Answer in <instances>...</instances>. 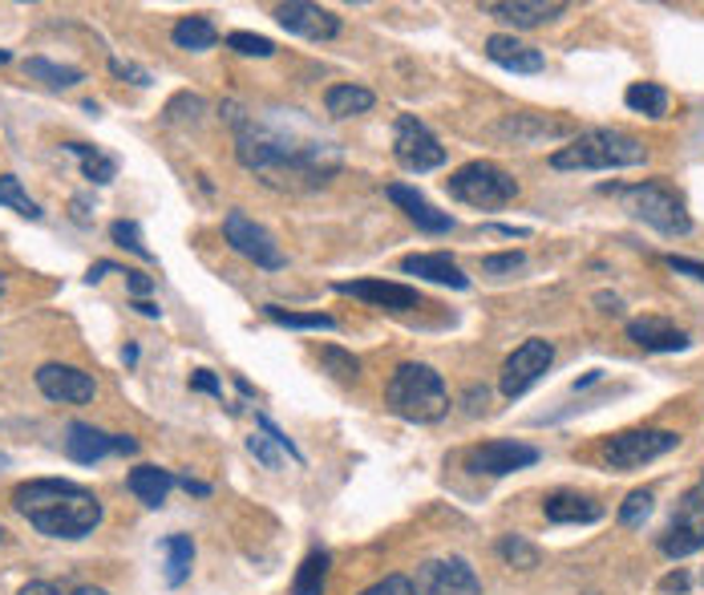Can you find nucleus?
<instances>
[{"instance_id":"37998d69","label":"nucleus","mask_w":704,"mask_h":595,"mask_svg":"<svg viewBox=\"0 0 704 595\" xmlns=\"http://www.w3.org/2000/svg\"><path fill=\"white\" fill-rule=\"evenodd\" d=\"M256 426L264 429V434H268V438L276 442V446H280V449H288V458H291V462H304V454H300V449H296V442H291L288 434H284V429L276 426V422H271V417H256Z\"/></svg>"},{"instance_id":"393cba45","label":"nucleus","mask_w":704,"mask_h":595,"mask_svg":"<svg viewBox=\"0 0 704 595\" xmlns=\"http://www.w3.org/2000/svg\"><path fill=\"white\" fill-rule=\"evenodd\" d=\"M170 41L179 49H187V53H207V49H215V41H219V29H215L207 17H182V21L170 29Z\"/></svg>"},{"instance_id":"bb28decb","label":"nucleus","mask_w":704,"mask_h":595,"mask_svg":"<svg viewBox=\"0 0 704 595\" xmlns=\"http://www.w3.org/2000/svg\"><path fill=\"white\" fill-rule=\"evenodd\" d=\"M328 551H308L296 572V584H291V595H325L328 587Z\"/></svg>"},{"instance_id":"5fc2aeb1","label":"nucleus","mask_w":704,"mask_h":595,"mask_svg":"<svg viewBox=\"0 0 704 595\" xmlns=\"http://www.w3.org/2000/svg\"><path fill=\"white\" fill-rule=\"evenodd\" d=\"M135 308L142 316H150V320H155V316H162V308H158V304H150V300H135Z\"/></svg>"},{"instance_id":"8fccbe9b","label":"nucleus","mask_w":704,"mask_h":595,"mask_svg":"<svg viewBox=\"0 0 704 595\" xmlns=\"http://www.w3.org/2000/svg\"><path fill=\"white\" fill-rule=\"evenodd\" d=\"M17 595H66V592H61L57 584H49V579H33V584H24Z\"/></svg>"},{"instance_id":"473e14b6","label":"nucleus","mask_w":704,"mask_h":595,"mask_svg":"<svg viewBox=\"0 0 704 595\" xmlns=\"http://www.w3.org/2000/svg\"><path fill=\"white\" fill-rule=\"evenodd\" d=\"M498 555H503L510 567H518V572H535L538 559H543L538 547L526 539V535H503V539H498Z\"/></svg>"},{"instance_id":"4c0bfd02","label":"nucleus","mask_w":704,"mask_h":595,"mask_svg":"<svg viewBox=\"0 0 704 595\" xmlns=\"http://www.w3.org/2000/svg\"><path fill=\"white\" fill-rule=\"evenodd\" d=\"M227 49H235V53H244V57H271L276 53V46L259 33H231L227 37Z\"/></svg>"},{"instance_id":"72a5a7b5","label":"nucleus","mask_w":704,"mask_h":595,"mask_svg":"<svg viewBox=\"0 0 704 595\" xmlns=\"http://www.w3.org/2000/svg\"><path fill=\"white\" fill-rule=\"evenodd\" d=\"M0 207H12V211L24 215V219H41V207L24 195V187H21L17 175H0Z\"/></svg>"},{"instance_id":"423d86ee","label":"nucleus","mask_w":704,"mask_h":595,"mask_svg":"<svg viewBox=\"0 0 704 595\" xmlns=\"http://www.w3.org/2000/svg\"><path fill=\"white\" fill-rule=\"evenodd\" d=\"M446 191L454 195L458 202H466V207L494 211V207H506V202L515 199L518 182H515V175H506L498 162L478 158V162H466V167H458L454 175H449Z\"/></svg>"},{"instance_id":"58836bf2","label":"nucleus","mask_w":704,"mask_h":595,"mask_svg":"<svg viewBox=\"0 0 704 595\" xmlns=\"http://www.w3.org/2000/svg\"><path fill=\"white\" fill-rule=\"evenodd\" d=\"M247 449H251V458H259L264 466H268V470H280V466H284V454L276 449V442H271L268 434H264V438H259V434H251V438H247Z\"/></svg>"},{"instance_id":"f8f14e48","label":"nucleus","mask_w":704,"mask_h":595,"mask_svg":"<svg viewBox=\"0 0 704 595\" xmlns=\"http://www.w3.org/2000/svg\"><path fill=\"white\" fill-rule=\"evenodd\" d=\"M66 454L78 466H93V462L110 458V454H138V442L130 434H106V429L90 426V422H69Z\"/></svg>"},{"instance_id":"7ed1b4c3","label":"nucleus","mask_w":704,"mask_h":595,"mask_svg":"<svg viewBox=\"0 0 704 595\" xmlns=\"http://www.w3.org/2000/svg\"><path fill=\"white\" fill-rule=\"evenodd\" d=\"M385 405L405 422H442L449 414V389L442 373L422 360H405L385 381Z\"/></svg>"},{"instance_id":"a211bd4d","label":"nucleus","mask_w":704,"mask_h":595,"mask_svg":"<svg viewBox=\"0 0 704 595\" xmlns=\"http://www.w3.org/2000/svg\"><path fill=\"white\" fill-rule=\"evenodd\" d=\"M627 340H636L644 353H684V348L693 345L684 328H676L672 320L664 316H636V320H627Z\"/></svg>"},{"instance_id":"6e6552de","label":"nucleus","mask_w":704,"mask_h":595,"mask_svg":"<svg viewBox=\"0 0 704 595\" xmlns=\"http://www.w3.org/2000/svg\"><path fill=\"white\" fill-rule=\"evenodd\" d=\"M224 236H227V244H231V248L239 251L244 259H251L256 268L280 271L284 264H288V256L280 251L276 236H271L268 227H259L256 219H247L244 211H227L224 215Z\"/></svg>"},{"instance_id":"79ce46f5","label":"nucleus","mask_w":704,"mask_h":595,"mask_svg":"<svg viewBox=\"0 0 704 595\" xmlns=\"http://www.w3.org/2000/svg\"><path fill=\"white\" fill-rule=\"evenodd\" d=\"M526 264L523 251H506V256H486L482 259V271L486 276H503V271H518Z\"/></svg>"},{"instance_id":"2eb2a0df","label":"nucleus","mask_w":704,"mask_h":595,"mask_svg":"<svg viewBox=\"0 0 704 595\" xmlns=\"http://www.w3.org/2000/svg\"><path fill=\"white\" fill-rule=\"evenodd\" d=\"M538 462V449L526 446V442H510V438H498V442H486L469 454V470L478 474H490V478H503V474H515L526 470V466H535Z\"/></svg>"},{"instance_id":"f3484780","label":"nucleus","mask_w":704,"mask_h":595,"mask_svg":"<svg viewBox=\"0 0 704 595\" xmlns=\"http://www.w3.org/2000/svg\"><path fill=\"white\" fill-rule=\"evenodd\" d=\"M276 21L296 37H308V41H333L340 33V17L333 9H320V4H308V0H291L276 9Z\"/></svg>"},{"instance_id":"6e6d98bb","label":"nucleus","mask_w":704,"mask_h":595,"mask_svg":"<svg viewBox=\"0 0 704 595\" xmlns=\"http://www.w3.org/2000/svg\"><path fill=\"white\" fill-rule=\"evenodd\" d=\"M69 595H110L106 587H93V584H81V587H73Z\"/></svg>"},{"instance_id":"1a4fd4ad","label":"nucleus","mask_w":704,"mask_h":595,"mask_svg":"<svg viewBox=\"0 0 704 595\" xmlns=\"http://www.w3.org/2000/svg\"><path fill=\"white\" fill-rule=\"evenodd\" d=\"M393 155L401 162L405 170H414V175H425V170H437L446 162V147L434 138V130L414 118V113H401L397 118V135H393Z\"/></svg>"},{"instance_id":"9b49d317","label":"nucleus","mask_w":704,"mask_h":595,"mask_svg":"<svg viewBox=\"0 0 704 595\" xmlns=\"http://www.w3.org/2000/svg\"><path fill=\"white\" fill-rule=\"evenodd\" d=\"M701 547H704V490H688L681 498V506H676L664 539H660V551L668 559H684V555H693Z\"/></svg>"},{"instance_id":"4be33fe9","label":"nucleus","mask_w":704,"mask_h":595,"mask_svg":"<svg viewBox=\"0 0 704 595\" xmlns=\"http://www.w3.org/2000/svg\"><path fill=\"white\" fill-rule=\"evenodd\" d=\"M405 276H422L429 284H446V288H469V276L446 256V251H417L401 259Z\"/></svg>"},{"instance_id":"de8ad7c7","label":"nucleus","mask_w":704,"mask_h":595,"mask_svg":"<svg viewBox=\"0 0 704 595\" xmlns=\"http://www.w3.org/2000/svg\"><path fill=\"white\" fill-rule=\"evenodd\" d=\"M668 268H672V271H684V276H693V280H701V284H704V264H701V259L668 256Z\"/></svg>"},{"instance_id":"13d9d810","label":"nucleus","mask_w":704,"mask_h":595,"mask_svg":"<svg viewBox=\"0 0 704 595\" xmlns=\"http://www.w3.org/2000/svg\"><path fill=\"white\" fill-rule=\"evenodd\" d=\"M122 360H126V365H135V360H138V348H135V345H126V348H122Z\"/></svg>"},{"instance_id":"c756f323","label":"nucleus","mask_w":704,"mask_h":595,"mask_svg":"<svg viewBox=\"0 0 704 595\" xmlns=\"http://www.w3.org/2000/svg\"><path fill=\"white\" fill-rule=\"evenodd\" d=\"M162 551H167V584L170 587L187 584L190 563H195V543H190V535H167Z\"/></svg>"},{"instance_id":"39448f33","label":"nucleus","mask_w":704,"mask_h":595,"mask_svg":"<svg viewBox=\"0 0 704 595\" xmlns=\"http://www.w3.org/2000/svg\"><path fill=\"white\" fill-rule=\"evenodd\" d=\"M624 195V207L632 219L656 227L660 236H688L693 231V219H688V207L668 182H636V187H604V195Z\"/></svg>"},{"instance_id":"a878e982","label":"nucleus","mask_w":704,"mask_h":595,"mask_svg":"<svg viewBox=\"0 0 704 595\" xmlns=\"http://www.w3.org/2000/svg\"><path fill=\"white\" fill-rule=\"evenodd\" d=\"M373 90L365 86H328L325 93V110L333 118H353V113H369L373 110Z\"/></svg>"},{"instance_id":"864d4df0","label":"nucleus","mask_w":704,"mask_h":595,"mask_svg":"<svg viewBox=\"0 0 704 595\" xmlns=\"http://www.w3.org/2000/svg\"><path fill=\"white\" fill-rule=\"evenodd\" d=\"M595 304H604V313H624L619 296H612V292H599V296H595Z\"/></svg>"},{"instance_id":"e2e57ef3","label":"nucleus","mask_w":704,"mask_h":595,"mask_svg":"<svg viewBox=\"0 0 704 595\" xmlns=\"http://www.w3.org/2000/svg\"><path fill=\"white\" fill-rule=\"evenodd\" d=\"M0 539H4V530H0Z\"/></svg>"},{"instance_id":"20e7f679","label":"nucleus","mask_w":704,"mask_h":595,"mask_svg":"<svg viewBox=\"0 0 704 595\" xmlns=\"http://www.w3.org/2000/svg\"><path fill=\"white\" fill-rule=\"evenodd\" d=\"M648 162V147L624 130H583L551 155L555 170H624Z\"/></svg>"},{"instance_id":"e433bc0d","label":"nucleus","mask_w":704,"mask_h":595,"mask_svg":"<svg viewBox=\"0 0 704 595\" xmlns=\"http://www.w3.org/2000/svg\"><path fill=\"white\" fill-rule=\"evenodd\" d=\"M652 506H656L652 490H632V495L624 498V506H619V523H624V527H644L652 515Z\"/></svg>"},{"instance_id":"052dcab7","label":"nucleus","mask_w":704,"mask_h":595,"mask_svg":"<svg viewBox=\"0 0 704 595\" xmlns=\"http://www.w3.org/2000/svg\"><path fill=\"white\" fill-rule=\"evenodd\" d=\"M0 470H9V454H0Z\"/></svg>"},{"instance_id":"3c124183","label":"nucleus","mask_w":704,"mask_h":595,"mask_svg":"<svg viewBox=\"0 0 704 595\" xmlns=\"http://www.w3.org/2000/svg\"><path fill=\"white\" fill-rule=\"evenodd\" d=\"M466 409H469V414H478V409H486V401H490V394H486V385H482V389H478V385H474V389H469V394H466Z\"/></svg>"},{"instance_id":"49530a36","label":"nucleus","mask_w":704,"mask_h":595,"mask_svg":"<svg viewBox=\"0 0 704 595\" xmlns=\"http://www.w3.org/2000/svg\"><path fill=\"white\" fill-rule=\"evenodd\" d=\"M126 288H130L135 300H146V296L155 292V280H150L146 271H126Z\"/></svg>"},{"instance_id":"f257e3e1","label":"nucleus","mask_w":704,"mask_h":595,"mask_svg":"<svg viewBox=\"0 0 704 595\" xmlns=\"http://www.w3.org/2000/svg\"><path fill=\"white\" fill-rule=\"evenodd\" d=\"M224 113L235 130L239 167H247L271 187H325L340 170V150L325 138H296L291 126L256 118V113L239 110L235 101H227Z\"/></svg>"},{"instance_id":"aec40b11","label":"nucleus","mask_w":704,"mask_h":595,"mask_svg":"<svg viewBox=\"0 0 704 595\" xmlns=\"http://www.w3.org/2000/svg\"><path fill=\"white\" fill-rule=\"evenodd\" d=\"M385 195H389V199L397 202V207H401V211L409 215V219H414L422 231H429V236H446V231H454V219H449L446 211H437L434 202L425 199L422 191H414V187H405V182H393Z\"/></svg>"},{"instance_id":"b1692460","label":"nucleus","mask_w":704,"mask_h":595,"mask_svg":"<svg viewBox=\"0 0 704 595\" xmlns=\"http://www.w3.org/2000/svg\"><path fill=\"white\" fill-rule=\"evenodd\" d=\"M126 486H130V495H135L138 503L162 506L170 490L179 486V478H175L170 470H162V466H135L130 478H126Z\"/></svg>"},{"instance_id":"680f3d73","label":"nucleus","mask_w":704,"mask_h":595,"mask_svg":"<svg viewBox=\"0 0 704 595\" xmlns=\"http://www.w3.org/2000/svg\"><path fill=\"white\" fill-rule=\"evenodd\" d=\"M0 292H4V276H0Z\"/></svg>"},{"instance_id":"09e8293b","label":"nucleus","mask_w":704,"mask_h":595,"mask_svg":"<svg viewBox=\"0 0 704 595\" xmlns=\"http://www.w3.org/2000/svg\"><path fill=\"white\" fill-rule=\"evenodd\" d=\"M688 584H693V579H688V575L684 572H672V575H664V579H660V592H676V595H684L688 592Z\"/></svg>"},{"instance_id":"ea45409f","label":"nucleus","mask_w":704,"mask_h":595,"mask_svg":"<svg viewBox=\"0 0 704 595\" xmlns=\"http://www.w3.org/2000/svg\"><path fill=\"white\" fill-rule=\"evenodd\" d=\"M320 360H325L336 377H357L360 373V360L348 357V353H340V348H320Z\"/></svg>"},{"instance_id":"dca6fc26","label":"nucleus","mask_w":704,"mask_h":595,"mask_svg":"<svg viewBox=\"0 0 704 595\" xmlns=\"http://www.w3.org/2000/svg\"><path fill=\"white\" fill-rule=\"evenodd\" d=\"M336 292L353 296V300H365V304H377L385 313H414V308H425L417 288H405V284H389V280H345V284H336Z\"/></svg>"},{"instance_id":"ddd939ff","label":"nucleus","mask_w":704,"mask_h":595,"mask_svg":"<svg viewBox=\"0 0 704 595\" xmlns=\"http://www.w3.org/2000/svg\"><path fill=\"white\" fill-rule=\"evenodd\" d=\"M417 592L422 595H482V584L466 559L449 555V559L422 563V572H417Z\"/></svg>"},{"instance_id":"f03ea898","label":"nucleus","mask_w":704,"mask_h":595,"mask_svg":"<svg viewBox=\"0 0 704 595\" xmlns=\"http://www.w3.org/2000/svg\"><path fill=\"white\" fill-rule=\"evenodd\" d=\"M17 515L29 518V527L46 539H86L101 523V503L93 490L61 478H33L12 490Z\"/></svg>"},{"instance_id":"cd10ccee","label":"nucleus","mask_w":704,"mask_h":595,"mask_svg":"<svg viewBox=\"0 0 704 595\" xmlns=\"http://www.w3.org/2000/svg\"><path fill=\"white\" fill-rule=\"evenodd\" d=\"M66 150H73V155L81 158V170H86V179H90L93 187H110V182L118 179V158L101 155L98 147H86V142H69Z\"/></svg>"},{"instance_id":"4468645a","label":"nucleus","mask_w":704,"mask_h":595,"mask_svg":"<svg viewBox=\"0 0 704 595\" xmlns=\"http://www.w3.org/2000/svg\"><path fill=\"white\" fill-rule=\"evenodd\" d=\"M37 389H41L49 401H61V405H86L98 394L90 373L73 369V365H57V360H49V365L37 369Z\"/></svg>"},{"instance_id":"c03bdc74","label":"nucleus","mask_w":704,"mask_h":595,"mask_svg":"<svg viewBox=\"0 0 704 595\" xmlns=\"http://www.w3.org/2000/svg\"><path fill=\"white\" fill-rule=\"evenodd\" d=\"M110 73L113 78L135 81V86H150V73H146L142 66H135V61H122V57H110Z\"/></svg>"},{"instance_id":"a19ab883","label":"nucleus","mask_w":704,"mask_h":595,"mask_svg":"<svg viewBox=\"0 0 704 595\" xmlns=\"http://www.w3.org/2000/svg\"><path fill=\"white\" fill-rule=\"evenodd\" d=\"M360 595H417V587H414V579H409V575H385L380 584L365 587Z\"/></svg>"},{"instance_id":"bf43d9fd","label":"nucleus","mask_w":704,"mask_h":595,"mask_svg":"<svg viewBox=\"0 0 704 595\" xmlns=\"http://www.w3.org/2000/svg\"><path fill=\"white\" fill-rule=\"evenodd\" d=\"M9 61H12V53L9 49H0V66H9Z\"/></svg>"},{"instance_id":"a18cd8bd","label":"nucleus","mask_w":704,"mask_h":595,"mask_svg":"<svg viewBox=\"0 0 704 595\" xmlns=\"http://www.w3.org/2000/svg\"><path fill=\"white\" fill-rule=\"evenodd\" d=\"M190 389H195V394H211V397H219V401H224V381H219L211 369H195V373H190Z\"/></svg>"},{"instance_id":"5701e85b","label":"nucleus","mask_w":704,"mask_h":595,"mask_svg":"<svg viewBox=\"0 0 704 595\" xmlns=\"http://www.w3.org/2000/svg\"><path fill=\"white\" fill-rule=\"evenodd\" d=\"M543 515L551 523H599L604 518V506L595 503L592 495H579V490H555V495L543 503Z\"/></svg>"},{"instance_id":"0eeeda50","label":"nucleus","mask_w":704,"mask_h":595,"mask_svg":"<svg viewBox=\"0 0 704 595\" xmlns=\"http://www.w3.org/2000/svg\"><path fill=\"white\" fill-rule=\"evenodd\" d=\"M676 446H681V438L672 429H624L604 446V462L612 470H639V466L672 454Z\"/></svg>"},{"instance_id":"f704fd0d","label":"nucleus","mask_w":704,"mask_h":595,"mask_svg":"<svg viewBox=\"0 0 704 595\" xmlns=\"http://www.w3.org/2000/svg\"><path fill=\"white\" fill-rule=\"evenodd\" d=\"M567 126L563 122H543V118H531V113H518L510 122H503V135L515 138H543V135H563Z\"/></svg>"},{"instance_id":"7c9ffc66","label":"nucleus","mask_w":704,"mask_h":595,"mask_svg":"<svg viewBox=\"0 0 704 595\" xmlns=\"http://www.w3.org/2000/svg\"><path fill=\"white\" fill-rule=\"evenodd\" d=\"M624 101H627V110L648 113V118H664V113H668V90L656 86V81H636V86H627Z\"/></svg>"},{"instance_id":"603ef678","label":"nucleus","mask_w":704,"mask_h":595,"mask_svg":"<svg viewBox=\"0 0 704 595\" xmlns=\"http://www.w3.org/2000/svg\"><path fill=\"white\" fill-rule=\"evenodd\" d=\"M179 486H182V490H190V495H211V486H207V483H195L190 474H182Z\"/></svg>"},{"instance_id":"c9c22d12","label":"nucleus","mask_w":704,"mask_h":595,"mask_svg":"<svg viewBox=\"0 0 704 595\" xmlns=\"http://www.w3.org/2000/svg\"><path fill=\"white\" fill-rule=\"evenodd\" d=\"M110 239L118 244V248L135 251L138 259H155V251L142 244V231H138L135 219H113V224H110Z\"/></svg>"},{"instance_id":"4d7b16f0","label":"nucleus","mask_w":704,"mask_h":595,"mask_svg":"<svg viewBox=\"0 0 704 595\" xmlns=\"http://www.w3.org/2000/svg\"><path fill=\"white\" fill-rule=\"evenodd\" d=\"M86 207H90L86 199H73V215H78V224H86V219H90V211H86Z\"/></svg>"},{"instance_id":"c85d7f7f","label":"nucleus","mask_w":704,"mask_h":595,"mask_svg":"<svg viewBox=\"0 0 704 595\" xmlns=\"http://www.w3.org/2000/svg\"><path fill=\"white\" fill-rule=\"evenodd\" d=\"M24 73L33 81H46L49 90H69V86H78L81 81V69L78 66H57L49 57H29L24 61Z\"/></svg>"},{"instance_id":"6ab92c4d","label":"nucleus","mask_w":704,"mask_h":595,"mask_svg":"<svg viewBox=\"0 0 704 595\" xmlns=\"http://www.w3.org/2000/svg\"><path fill=\"white\" fill-rule=\"evenodd\" d=\"M482 12H490V17L515 24V29H535V24L563 17L567 4H559V0H486Z\"/></svg>"},{"instance_id":"9d476101","label":"nucleus","mask_w":704,"mask_h":595,"mask_svg":"<svg viewBox=\"0 0 704 595\" xmlns=\"http://www.w3.org/2000/svg\"><path fill=\"white\" fill-rule=\"evenodd\" d=\"M555 365V345L543 337H531L506 357L503 365V394L506 397H523L535 381H543V373Z\"/></svg>"},{"instance_id":"2f4dec72","label":"nucleus","mask_w":704,"mask_h":595,"mask_svg":"<svg viewBox=\"0 0 704 595\" xmlns=\"http://www.w3.org/2000/svg\"><path fill=\"white\" fill-rule=\"evenodd\" d=\"M264 316L284 328H313V333H333L336 328V320L328 313H288V308H280V304H268Z\"/></svg>"},{"instance_id":"412c9836","label":"nucleus","mask_w":704,"mask_h":595,"mask_svg":"<svg viewBox=\"0 0 704 595\" xmlns=\"http://www.w3.org/2000/svg\"><path fill=\"white\" fill-rule=\"evenodd\" d=\"M486 57H490L494 66L510 69V73H538V69L547 66L543 49L526 46V41H518V37H506V33L486 37Z\"/></svg>"}]
</instances>
